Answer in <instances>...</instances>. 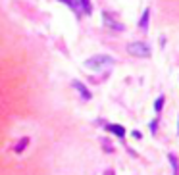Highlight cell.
I'll list each match as a JSON object with an SVG mask.
<instances>
[{
	"mask_svg": "<svg viewBox=\"0 0 179 175\" xmlns=\"http://www.w3.org/2000/svg\"><path fill=\"white\" fill-rule=\"evenodd\" d=\"M127 52L131 54V56H135V58H148L150 56V48L144 45V42H131V45L127 46Z\"/></svg>",
	"mask_w": 179,
	"mask_h": 175,
	"instance_id": "1",
	"label": "cell"
},
{
	"mask_svg": "<svg viewBox=\"0 0 179 175\" xmlns=\"http://www.w3.org/2000/svg\"><path fill=\"white\" fill-rule=\"evenodd\" d=\"M112 64V58L106 56V54H100V56H93L91 60H87L85 62V68L89 69H100V68H104V65Z\"/></svg>",
	"mask_w": 179,
	"mask_h": 175,
	"instance_id": "2",
	"label": "cell"
},
{
	"mask_svg": "<svg viewBox=\"0 0 179 175\" xmlns=\"http://www.w3.org/2000/svg\"><path fill=\"white\" fill-rule=\"evenodd\" d=\"M104 23L108 25V27H112V29H116V31H123L125 29V25L123 23H119V21L114 17V16H112V14H108V12H104Z\"/></svg>",
	"mask_w": 179,
	"mask_h": 175,
	"instance_id": "3",
	"label": "cell"
},
{
	"mask_svg": "<svg viewBox=\"0 0 179 175\" xmlns=\"http://www.w3.org/2000/svg\"><path fill=\"white\" fill-rule=\"evenodd\" d=\"M106 129H108V133H112V135H116V137H125V127H121V125H118V123H110V125H106Z\"/></svg>",
	"mask_w": 179,
	"mask_h": 175,
	"instance_id": "4",
	"label": "cell"
},
{
	"mask_svg": "<svg viewBox=\"0 0 179 175\" xmlns=\"http://www.w3.org/2000/svg\"><path fill=\"white\" fill-rule=\"evenodd\" d=\"M148 19H150V10L147 8V10L143 12V17L139 19V27H141L143 31H147V27H148Z\"/></svg>",
	"mask_w": 179,
	"mask_h": 175,
	"instance_id": "5",
	"label": "cell"
},
{
	"mask_svg": "<svg viewBox=\"0 0 179 175\" xmlns=\"http://www.w3.org/2000/svg\"><path fill=\"white\" fill-rule=\"evenodd\" d=\"M73 87H75V89L81 92V96L85 98V100H89V98H91V92L87 91V87H85V85H83L81 81H75V83H73Z\"/></svg>",
	"mask_w": 179,
	"mask_h": 175,
	"instance_id": "6",
	"label": "cell"
},
{
	"mask_svg": "<svg viewBox=\"0 0 179 175\" xmlns=\"http://www.w3.org/2000/svg\"><path fill=\"white\" fill-rule=\"evenodd\" d=\"M79 4H81V12L85 16H91L93 14V4H91V0H79Z\"/></svg>",
	"mask_w": 179,
	"mask_h": 175,
	"instance_id": "7",
	"label": "cell"
},
{
	"mask_svg": "<svg viewBox=\"0 0 179 175\" xmlns=\"http://www.w3.org/2000/svg\"><path fill=\"white\" fill-rule=\"evenodd\" d=\"M27 144H29V139H27V137L21 139L17 144H14V152H16V154H21V152H23V148H25Z\"/></svg>",
	"mask_w": 179,
	"mask_h": 175,
	"instance_id": "8",
	"label": "cell"
},
{
	"mask_svg": "<svg viewBox=\"0 0 179 175\" xmlns=\"http://www.w3.org/2000/svg\"><path fill=\"white\" fill-rule=\"evenodd\" d=\"M162 108H164V96H158V98H156V102H154V110L162 112Z\"/></svg>",
	"mask_w": 179,
	"mask_h": 175,
	"instance_id": "9",
	"label": "cell"
},
{
	"mask_svg": "<svg viewBox=\"0 0 179 175\" xmlns=\"http://www.w3.org/2000/svg\"><path fill=\"white\" fill-rule=\"evenodd\" d=\"M156 127H158V123H156V121H152V123H150V129H152V131H156Z\"/></svg>",
	"mask_w": 179,
	"mask_h": 175,
	"instance_id": "10",
	"label": "cell"
},
{
	"mask_svg": "<svg viewBox=\"0 0 179 175\" xmlns=\"http://www.w3.org/2000/svg\"><path fill=\"white\" fill-rule=\"evenodd\" d=\"M175 175H179V171H177V173H175Z\"/></svg>",
	"mask_w": 179,
	"mask_h": 175,
	"instance_id": "11",
	"label": "cell"
}]
</instances>
